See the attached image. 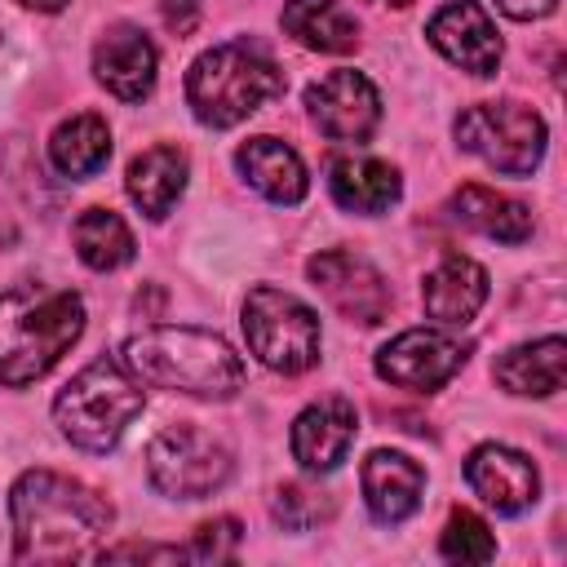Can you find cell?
<instances>
[{
  "mask_svg": "<svg viewBox=\"0 0 567 567\" xmlns=\"http://www.w3.org/2000/svg\"><path fill=\"white\" fill-rule=\"evenodd\" d=\"M13 558L18 563H75L93 558L111 532V505L89 483L58 470H27L9 492Z\"/></svg>",
  "mask_w": 567,
  "mask_h": 567,
  "instance_id": "6da1fadb",
  "label": "cell"
},
{
  "mask_svg": "<svg viewBox=\"0 0 567 567\" xmlns=\"http://www.w3.org/2000/svg\"><path fill=\"white\" fill-rule=\"evenodd\" d=\"M124 368L155 390L195 394V399H230L244 385V359L217 332L159 323L124 341Z\"/></svg>",
  "mask_w": 567,
  "mask_h": 567,
  "instance_id": "7a4b0ae2",
  "label": "cell"
},
{
  "mask_svg": "<svg viewBox=\"0 0 567 567\" xmlns=\"http://www.w3.org/2000/svg\"><path fill=\"white\" fill-rule=\"evenodd\" d=\"M84 332V301L71 288L22 284L0 292V385L40 381Z\"/></svg>",
  "mask_w": 567,
  "mask_h": 567,
  "instance_id": "3957f363",
  "label": "cell"
},
{
  "mask_svg": "<svg viewBox=\"0 0 567 567\" xmlns=\"http://www.w3.org/2000/svg\"><path fill=\"white\" fill-rule=\"evenodd\" d=\"M279 93H284L279 62L252 40L217 44L199 53L186 71V102L195 120L208 128H235L239 120H248Z\"/></svg>",
  "mask_w": 567,
  "mask_h": 567,
  "instance_id": "277c9868",
  "label": "cell"
},
{
  "mask_svg": "<svg viewBox=\"0 0 567 567\" xmlns=\"http://www.w3.org/2000/svg\"><path fill=\"white\" fill-rule=\"evenodd\" d=\"M142 403L146 399L137 377L115 359H97L62 385V394L53 399V421L75 447L111 452L124 430L142 416Z\"/></svg>",
  "mask_w": 567,
  "mask_h": 567,
  "instance_id": "5b68a950",
  "label": "cell"
},
{
  "mask_svg": "<svg viewBox=\"0 0 567 567\" xmlns=\"http://www.w3.org/2000/svg\"><path fill=\"white\" fill-rule=\"evenodd\" d=\"M461 151L478 155L496 173L527 177L545 159V120L523 102H478L465 106L452 124Z\"/></svg>",
  "mask_w": 567,
  "mask_h": 567,
  "instance_id": "8992f818",
  "label": "cell"
},
{
  "mask_svg": "<svg viewBox=\"0 0 567 567\" xmlns=\"http://www.w3.org/2000/svg\"><path fill=\"white\" fill-rule=\"evenodd\" d=\"M244 337H248V350L284 377L306 372L319 359V319H315V310L301 297H292L284 288H270V284L248 292Z\"/></svg>",
  "mask_w": 567,
  "mask_h": 567,
  "instance_id": "52a82bcc",
  "label": "cell"
},
{
  "mask_svg": "<svg viewBox=\"0 0 567 567\" xmlns=\"http://www.w3.org/2000/svg\"><path fill=\"white\" fill-rule=\"evenodd\" d=\"M230 470V447L195 425H168L146 447V478L173 501H204L221 492Z\"/></svg>",
  "mask_w": 567,
  "mask_h": 567,
  "instance_id": "ba28073f",
  "label": "cell"
},
{
  "mask_svg": "<svg viewBox=\"0 0 567 567\" xmlns=\"http://www.w3.org/2000/svg\"><path fill=\"white\" fill-rule=\"evenodd\" d=\"M306 275H310L315 288L328 297V306H332L341 319H350V323L372 328V323H381V319L390 315V306H394L385 275H381L368 257H359V252H350V248H323V252H315V257L306 261Z\"/></svg>",
  "mask_w": 567,
  "mask_h": 567,
  "instance_id": "9c48e42d",
  "label": "cell"
},
{
  "mask_svg": "<svg viewBox=\"0 0 567 567\" xmlns=\"http://www.w3.org/2000/svg\"><path fill=\"white\" fill-rule=\"evenodd\" d=\"M465 363V346L439 328H408L377 350V377L399 390H439Z\"/></svg>",
  "mask_w": 567,
  "mask_h": 567,
  "instance_id": "30bf717a",
  "label": "cell"
},
{
  "mask_svg": "<svg viewBox=\"0 0 567 567\" xmlns=\"http://www.w3.org/2000/svg\"><path fill=\"white\" fill-rule=\"evenodd\" d=\"M306 106L332 142H368L381 124V93L359 71H328L306 89Z\"/></svg>",
  "mask_w": 567,
  "mask_h": 567,
  "instance_id": "8fae6325",
  "label": "cell"
},
{
  "mask_svg": "<svg viewBox=\"0 0 567 567\" xmlns=\"http://www.w3.org/2000/svg\"><path fill=\"white\" fill-rule=\"evenodd\" d=\"M425 35H430V44L452 66H461L470 75H496V66H501V35H496V27H492V18L483 13L478 0H452V4H443L430 18Z\"/></svg>",
  "mask_w": 567,
  "mask_h": 567,
  "instance_id": "7c38bea8",
  "label": "cell"
},
{
  "mask_svg": "<svg viewBox=\"0 0 567 567\" xmlns=\"http://www.w3.org/2000/svg\"><path fill=\"white\" fill-rule=\"evenodd\" d=\"M465 483L474 487V496H483V505H492L496 514H523L536 505L540 496V474L536 465L505 447V443H483L470 452L465 461Z\"/></svg>",
  "mask_w": 567,
  "mask_h": 567,
  "instance_id": "4fadbf2b",
  "label": "cell"
},
{
  "mask_svg": "<svg viewBox=\"0 0 567 567\" xmlns=\"http://www.w3.org/2000/svg\"><path fill=\"white\" fill-rule=\"evenodd\" d=\"M155 66L159 53L146 40V31L115 22L97 44H93V75L97 84H106L120 102H142L155 89Z\"/></svg>",
  "mask_w": 567,
  "mask_h": 567,
  "instance_id": "5bb4252c",
  "label": "cell"
},
{
  "mask_svg": "<svg viewBox=\"0 0 567 567\" xmlns=\"http://www.w3.org/2000/svg\"><path fill=\"white\" fill-rule=\"evenodd\" d=\"M354 430H359V416H354L350 399H341V394L319 399L292 421V456L301 461V470L328 474L346 461V452L354 443Z\"/></svg>",
  "mask_w": 567,
  "mask_h": 567,
  "instance_id": "9a60e30c",
  "label": "cell"
},
{
  "mask_svg": "<svg viewBox=\"0 0 567 567\" xmlns=\"http://www.w3.org/2000/svg\"><path fill=\"white\" fill-rule=\"evenodd\" d=\"M421 301H425V315L443 328H461L478 315V306L487 301V270L474 261V257H461V252H447L421 284Z\"/></svg>",
  "mask_w": 567,
  "mask_h": 567,
  "instance_id": "2e32d148",
  "label": "cell"
},
{
  "mask_svg": "<svg viewBox=\"0 0 567 567\" xmlns=\"http://www.w3.org/2000/svg\"><path fill=\"white\" fill-rule=\"evenodd\" d=\"M363 501L372 509L377 523H403L408 514H416L421 505V492H425V470L403 456V452H390V447H377L368 461H363Z\"/></svg>",
  "mask_w": 567,
  "mask_h": 567,
  "instance_id": "e0dca14e",
  "label": "cell"
},
{
  "mask_svg": "<svg viewBox=\"0 0 567 567\" xmlns=\"http://www.w3.org/2000/svg\"><path fill=\"white\" fill-rule=\"evenodd\" d=\"M235 168L270 204H301L306 190H310V177H306L301 155L292 146H284L279 137H248L235 151Z\"/></svg>",
  "mask_w": 567,
  "mask_h": 567,
  "instance_id": "ac0fdd59",
  "label": "cell"
},
{
  "mask_svg": "<svg viewBox=\"0 0 567 567\" xmlns=\"http://www.w3.org/2000/svg\"><path fill=\"white\" fill-rule=\"evenodd\" d=\"M328 190H332V199H337L346 213L377 217V213H385V208L403 195V182H399V168L385 164V159H372V155H341V159L328 164Z\"/></svg>",
  "mask_w": 567,
  "mask_h": 567,
  "instance_id": "d6986e66",
  "label": "cell"
},
{
  "mask_svg": "<svg viewBox=\"0 0 567 567\" xmlns=\"http://www.w3.org/2000/svg\"><path fill=\"white\" fill-rule=\"evenodd\" d=\"M492 377L509 390V394H523V399H549L563 390V377H567V341L563 337H540V341H527V346H514L496 359Z\"/></svg>",
  "mask_w": 567,
  "mask_h": 567,
  "instance_id": "ffe728a7",
  "label": "cell"
},
{
  "mask_svg": "<svg viewBox=\"0 0 567 567\" xmlns=\"http://www.w3.org/2000/svg\"><path fill=\"white\" fill-rule=\"evenodd\" d=\"M447 208H452V217H456L465 230H478V235H487V239H501V244H523V239H532V208L518 204V199H509V195H501V190H492V186L470 182V186H461V190L452 195Z\"/></svg>",
  "mask_w": 567,
  "mask_h": 567,
  "instance_id": "44dd1931",
  "label": "cell"
},
{
  "mask_svg": "<svg viewBox=\"0 0 567 567\" xmlns=\"http://www.w3.org/2000/svg\"><path fill=\"white\" fill-rule=\"evenodd\" d=\"M124 190H128V199L146 217H168V208L186 190V155L177 146H151V151H142L128 164Z\"/></svg>",
  "mask_w": 567,
  "mask_h": 567,
  "instance_id": "7402d4cb",
  "label": "cell"
},
{
  "mask_svg": "<svg viewBox=\"0 0 567 567\" xmlns=\"http://www.w3.org/2000/svg\"><path fill=\"white\" fill-rule=\"evenodd\" d=\"M279 22L297 44L315 53H350L359 44V22L337 0H288Z\"/></svg>",
  "mask_w": 567,
  "mask_h": 567,
  "instance_id": "603a6c76",
  "label": "cell"
},
{
  "mask_svg": "<svg viewBox=\"0 0 567 567\" xmlns=\"http://www.w3.org/2000/svg\"><path fill=\"white\" fill-rule=\"evenodd\" d=\"M49 159L62 177H93L106 159H111V128L102 115L84 111V115H71L53 128L49 137Z\"/></svg>",
  "mask_w": 567,
  "mask_h": 567,
  "instance_id": "cb8c5ba5",
  "label": "cell"
},
{
  "mask_svg": "<svg viewBox=\"0 0 567 567\" xmlns=\"http://www.w3.org/2000/svg\"><path fill=\"white\" fill-rule=\"evenodd\" d=\"M75 252L89 270H120L124 261H133L137 244L133 230L124 226L120 213L111 208H84L75 217Z\"/></svg>",
  "mask_w": 567,
  "mask_h": 567,
  "instance_id": "d4e9b609",
  "label": "cell"
},
{
  "mask_svg": "<svg viewBox=\"0 0 567 567\" xmlns=\"http://www.w3.org/2000/svg\"><path fill=\"white\" fill-rule=\"evenodd\" d=\"M439 554L447 563H492L496 558V540L487 532V523L470 509H452L443 536H439Z\"/></svg>",
  "mask_w": 567,
  "mask_h": 567,
  "instance_id": "484cf974",
  "label": "cell"
},
{
  "mask_svg": "<svg viewBox=\"0 0 567 567\" xmlns=\"http://www.w3.org/2000/svg\"><path fill=\"white\" fill-rule=\"evenodd\" d=\"M275 518L288 527V532H310V527H319L328 514H332V501H328V492H319V487H306V483H284L279 492H275Z\"/></svg>",
  "mask_w": 567,
  "mask_h": 567,
  "instance_id": "4316f807",
  "label": "cell"
},
{
  "mask_svg": "<svg viewBox=\"0 0 567 567\" xmlns=\"http://www.w3.org/2000/svg\"><path fill=\"white\" fill-rule=\"evenodd\" d=\"M239 536H244L239 518H230V514H221L213 523H199L190 545H186V558H195V563H230L239 554Z\"/></svg>",
  "mask_w": 567,
  "mask_h": 567,
  "instance_id": "83f0119b",
  "label": "cell"
},
{
  "mask_svg": "<svg viewBox=\"0 0 567 567\" xmlns=\"http://www.w3.org/2000/svg\"><path fill=\"white\" fill-rule=\"evenodd\" d=\"M501 4V13H509V18H518V22H532V18H545V13H554V4L558 0H496Z\"/></svg>",
  "mask_w": 567,
  "mask_h": 567,
  "instance_id": "f1b7e54d",
  "label": "cell"
},
{
  "mask_svg": "<svg viewBox=\"0 0 567 567\" xmlns=\"http://www.w3.org/2000/svg\"><path fill=\"white\" fill-rule=\"evenodd\" d=\"M18 4H27V9H40V13H58V9H66V0H18Z\"/></svg>",
  "mask_w": 567,
  "mask_h": 567,
  "instance_id": "f546056e",
  "label": "cell"
},
{
  "mask_svg": "<svg viewBox=\"0 0 567 567\" xmlns=\"http://www.w3.org/2000/svg\"><path fill=\"white\" fill-rule=\"evenodd\" d=\"M377 4H412V0H377Z\"/></svg>",
  "mask_w": 567,
  "mask_h": 567,
  "instance_id": "4dcf8cb0",
  "label": "cell"
}]
</instances>
